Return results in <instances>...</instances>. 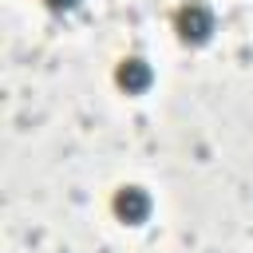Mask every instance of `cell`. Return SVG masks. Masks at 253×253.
Wrapping results in <instances>:
<instances>
[{"mask_svg": "<svg viewBox=\"0 0 253 253\" xmlns=\"http://www.w3.org/2000/svg\"><path fill=\"white\" fill-rule=\"evenodd\" d=\"M213 8L202 4V0H186L178 12H174V32L182 43H206L213 36Z\"/></svg>", "mask_w": 253, "mask_h": 253, "instance_id": "cell-1", "label": "cell"}, {"mask_svg": "<svg viewBox=\"0 0 253 253\" xmlns=\"http://www.w3.org/2000/svg\"><path fill=\"white\" fill-rule=\"evenodd\" d=\"M150 194L142 190V186H119L115 190V198H111V210H115V217L119 221H126V225H142L146 217H150Z\"/></svg>", "mask_w": 253, "mask_h": 253, "instance_id": "cell-2", "label": "cell"}, {"mask_svg": "<svg viewBox=\"0 0 253 253\" xmlns=\"http://www.w3.org/2000/svg\"><path fill=\"white\" fill-rule=\"evenodd\" d=\"M115 83H119L126 95H142V91L154 83V71H150V63H146L142 55H126V59H119V67H115Z\"/></svg>", "mask_w": 253, "mask_h": 253, "instance_id": "cell-3", "label": "cell"}, {"mask_svg": "<svg viewBox=\"0 0 253 253\" xmlns=\"http://www.w3.org/2000/svg\"><path fill=\"white\" fill-rule=\"evenodd\" d=\"M43 4H47L51 12H71V8L79 4V0H43Z\"/></svg>", "mask_w": 253, "mask_h": 253, "instance_id": "cell-4", "label": "cell"}]
</instances>
